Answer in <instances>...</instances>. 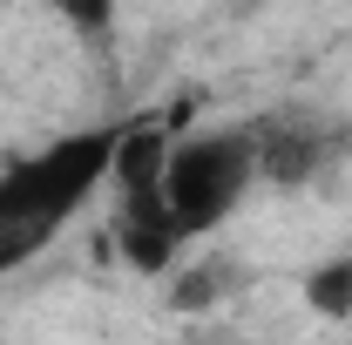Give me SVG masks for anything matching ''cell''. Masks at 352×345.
<instances>
[{
	"instance_id": "obj_2",
	"label": "cell",
	"mask_w": 352,
	"mask_h": 345,
	"mask_svg": "<svg viewBox=\"0 0 352 345\" xmlns=\"http://www.w3.org/2000/svg\"><path fill=\"white\" fill-rule=\"evenodd\" d=\"M258 176V142L251 129H217V135H190L170 149L163 170V210L176 216L183 237L210 230L217 216H230V203L244 197V183Z\"/></svg>"
},
{
	"instance_id": "obj_7",
	"label": "cell",
	"mask_w": 352,
	"mask_h": 345,
	"mask_svg": "<svg viewBox=\"0 0 352 345\" xmlns=\"http://www.w3.org/2000/svg\"><path fill=\"white\" fill-rule=\"evenodd\" d=\"M223 285H230V264H197V271H176L170 304H176V311H204V304L223 298Z\"/></svg>"
},
{
	"instance_id": "obj_3",
	"label": "cell",
	"mask_w": 352,
	"mask_h": 345,
	"mask_svg": "<svg viewBox=\"0 0 352 345\" xmlns=\"http://www.w3.org/2000/svg\"><path fill=\"white\" fill-rule=\"evenodd\" d=\"M163 170H170V122H135V129L116 135V197L122 203H149L163 197Z\"/></svg>"
},
{
	"instance_id": "obj_6",
	"label": "cell",
	"mask_w": 352,
	"mask_h": 345,
	"mask_svg": "<svg viewBox=\"0 0 352 345\" xmlns=\"http://www.w3.org/2000/svg\"><path fill=\"white\" fill-rule=\"evenodd\" d=\"M305 298L318 318H346L352 311V258H332V264H318L305 278Z\"/></svg>"
},
{
	"instance_id": "obj_5",
	"label": "cell",
	"mask_w": 352,
	"mask_h": 345,
	"mask_svg": "<svg viewBox=\"0 0 352 345\" xmlns=\"http://www.w3.org/2000/svg\"><path fill=\"white\" fill-rule=\"evenodd\" d=\"M116 237H122V258H129L135 271H170L176 244H183L176 216L163 210V197H149V203H116Z\"/></svg>"
},
{
	"instance_id": "obj_1",
	"label": "cell",
	"mask_w": 352,
	"mask_h": 345,
	"mask_svg": "<svg viewBox=\"0 0 352 345\" xmlns=\"http://www.w3.org/2000/svg\"><path fill=\"white\" fill-rule=\"evenodd\" d=\"M109 163H116V129H82L0 176V271L47 251L61 216L109 176Z\"/></svg>"
},
{
	"instance_id": "obj_4",
	"label": "cell",
	"mask_w": 352,
	"mask_h": 345,
	"mask_svg": "<svg viewBox=\"0 0 352 345\" xmlns=\"http://www.w3.org/2000/svg\"><path fill=\"white\" fill-rule=\"evenodd\" d=\"M251 142H258V176L271 183H305L332 156V135L311 122H271V129H251Z\"/></svg>"
}]
</instances>
